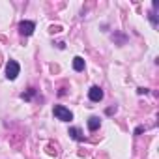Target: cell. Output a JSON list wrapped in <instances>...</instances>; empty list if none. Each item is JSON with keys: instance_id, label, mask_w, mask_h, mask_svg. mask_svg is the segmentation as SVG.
<instances>
[{"instance_id": "6da1fadb", "label": "cell", "mask_w": 159, "mask_h": 159, "mask_svg": "<svg viewBox=\"0 0 159 159\" xmlns=\"http://www.w3.org/2000/svg\"><path fill=\"white\" fill-rule=\"evenodd\" d=\"M52 112H54V116H56L58 120H62V122H69V120H73V112H71L69 109L62 107V105H56V107L52 109Z\"/></svg>"}, {"instance_id": "7a4b0ae2", "label": "cell", "mask_w": 159, "mask_h": 159, "mask_svg": "<svg viewBox=\"0 0 159 159\" xmlns=\"http://www.w3.org/2000/svg\"><path fill=\"white\" fill-rule=\"evenodd\" d=\"M19 71H21V67H19V64L15 60H10L6 64V77L10 79V81H15L17 75H19Z\"/></svg>"}, {"instance_id": "3957f363", "label": "cell", "mask_w": 159, "mask_h": 159, "mask_svg": "<svg viewBox=\"0 0 159 159\" xmlns=\"http://www.w3.org/2000/svg\"><path fill=\"white\" fill-rule=\"evenodd\" d=\"M34 30H36V25H34L32 21H21V23H19V32H21L23 36H32Z\"/></svg>"}, {"instance_id": "277c9868", "label": "cell", "mask_w": 159, "mask_h": 159, "mask_svg": "<svg viewBox=\"0 0 159 159\" xmlns=\"http://www.w3.org/2000/svg\"><path fill=\"white\" fill-rule=\"evenodd\" d=\"M103 90L99 88V86H92L90 90H88V98H90V101H94V103H99L101 99H103Z\"/></svg>"}, {"instance_id": "5b68a950", "label": "cell", "mask_w": 159, "mask_h": 159, "mask_svg": "<svg viewBox=\"0 0 159 159\" xmlns=\"http://www.w3.org/2000/svg\"><path fill=\"white\" fill-rule=\"evenodd\" d=\"M99 125H101V120H99L98 116H90V118H88V129H90V131L99 129Z\"/></svg>"}, {"instance_id": "8992f818", "label": "cell", "mask_w": 159, "mask_h": 159, "mask_svg": "<svg viewBox=\"0 0 159 159\" xmlns=\"http://www.w3.org/2000/svg\"><path fill=\"white\" fill-rule=\"evenodd\" d=\"M73 69L75 71H84V60L81 56H75L73 58Z\"/></svg>"}, {"instance_id": "52a82bcc", "label": "cell", "mask_w": 159, "mask_h": 159, "mask_svg": "<svg viewBox=\"0 0 159 159\" xmlns=\"http://www.w3.org/2000/svg\"><path fill=\"white\" fill-rule=\"evenodd\" d=\"M69 135H71V139H73V140H77V142L84 140V137L81 135V129H77V127H69Z\"/></svg>"}, {"instance_id": "ba28073f", "label": "cell", "mask_w": 159, "mask_h": 159, "mask_svg": "<svg viewBox=\"0 0 159 159\" xmlns=\"http://www.w3.org/2000/svg\"><path fill=\"white\" fill-rule=\"evenodd\" d=\"M34 94H36V90H34V88H30V90H28L26 94H21V99H25V101H30Z\"/></svg>"}, {"instance_id": "9c48e42d", "label": "cell", "mask_w": 159, "mask_h": 159, "mask_svg": "<svg viewBox=\"0 0 159 159\" xmlns=\"http://www.w3.org/2000/svg\"><path fill=\"white\" fill-rule=\"evenodd\" d=\"M142 131H144V127H142V125H140V127H137V129H135V135H140V133H142Z\"/></svg>"}, {"instance_id": "30bf717a", "label": "cell", "mask_w": 159, "mask_h": 159, "mask_svg": "<svg viewBox=\"0 0 159 159\" xmlns=\"http://www.w3.org/2000/svg\"><path fill=\"white\" fill-rule=\"evenodd\" d=\"M112 112H116V107H114V109H112V107H111V109H107V114H112Z\"/></svg>"}]
</instances>
